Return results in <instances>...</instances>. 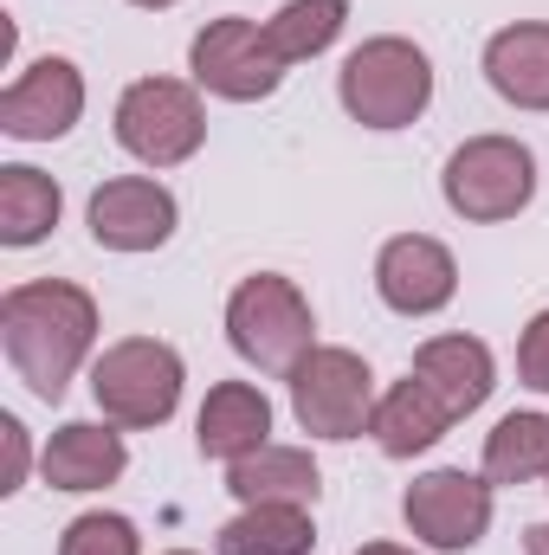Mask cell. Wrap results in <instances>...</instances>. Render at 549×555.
<instances>
[{"label": "cell", "instance_id": "obj_2", "mask_svg": "<svg viewBox=\"0 0 549 555\" xmlns=\"http://www.w3.org/2000/svg\"><path fill=\"white\" fill-rule=\"evenodd\" d=\"M336 104H343L349 124L382 130V137L420 124L426 104H433V59H426V46H413L408 33L362 39L343 59V72H336Z\"/></svg>", "mask_w": 549, "mask_h": 555}, {"label": "cell", "instance_id": "obj_15", "mask_svg": "<svg viewBox=\"0 0 549 555\" xmlns=\"http://www.w3.org/2000/svg\"><path fill=\"white\" fill-rule=\"evenodd\" d=\"M478 72H485V85L511 111L549 117V20H511V26H498L485 39V52H478Z\"/></svg>", "mask_w": 549, "mask_h": 555}, {"label": "cell", "instance_id": "obj_22", "mask_svg": "<svg viewBox=\"0 0 549 555\" xmlns=\"http://www.w3.org/2000/svg\"><path fill=\"white\" fill-rule=\"evenodd\" d=\"M349 13H356L349 0H284L266 20V39H272V52L284 65H310V59H323L343 39Z\"/></svg>", "mask_w": 549, "mask_h": 555}, {"label": "cell", "instance_id": "obj_5", "mask_svg": "<svg viewBox=\"0 0 549 555\" xmlns=\"http://www.w3.org/2000/svg\"><path fill=\"white\" fill-rule=\"evenodd\" d=\"M439 201L446 214H459L465 227H498V220H518L531 201H537V155L531 142L518 137H465L446 168H439Z\"/></svg>", "mask_w": 549, "mask_h": 555}, {"label": "cell", "instance_id": "obj_23", "mask_svg": "<svg viewBox=\"0 0 549 555\" xmlns=\"http://www.w3.org/2000/svg\"><path fill=\"white\" fill-rule=\"evenodd\" d=\"M59 555H142V530L124 511H85L65 524Z\"/></svg>", "mask_w": 549, "mask_h": 555}, {"label": "cell", "instance_id": "obj_29", "mask_svg": "<svg viewBox=\"0 0 549 555\" xmlns=\"http://www.w3.org/2000/svg\"><path fill=\"white\" fill-rule=\"evenodd\" d=\"M162 555H194V550H162Z\"/></svg>", "mask_w": 549, "mask_h": 555}, {"label": "cell", "instance_id": "obj_24", "mask_svg": "<svg viewBox=\"0 0 549 555\" xmlns=\"http://www.w3.org/2000/svg\"><path fill=\"white\" fill-rule=\"evenodd\" d=\"M518 382L531 395H549V304L518 330Z\"/></svg>", "mask_w": 549, "mask_h": 555}, {"label": "cell", "instance_id": "obj_27", "mask_svg": "<svg viewBox=\"0 0 549 555\" xmlns=\"http://www.w3.org/2000/svg\"><path fill=\"white\" fill-rule=\"evenodd\" d=\"M356 555H420V550H408V543H362Z\"/></svg>", "mask_w": 549, "mask_h": 555}, {"label": "cell", "instance_id": "obj_9", "mask_svg": "<svg viewBox=\"0 0 549 555\" xmlns=\"http://www.w3.org/2000/svg\"><path fill=\"white\" fill-rule=\"evenodd\" d=\"M284 59L266 39V20H246V13H220L207 20L194 39H188V78L220 98V104H266L278 85H284Z\"/></svg>", "mask_w": 549, "mask_h": 555}, {"label": "cell", "instance_id": "obj_30", "mask_svg": "<svg viewBox=\"0 0 549 555\" xmlns=\"http://www.w3.org/2000/svg\"><path fill=\"white\" fill-rule=\"evenodd\" d=\"M544 491H549V478H544Z\"/></svg>", "mask_w": 549, "mask_h": 555}, {"label": "cell", "instance_id": "obj_16", "mask_svg": "<svg viewBox=\"0 0 549 555\" xmlns=\"http://www.w3.org/2000/svg\"><path fill=\"white\" fill-rule=\"evenodd\" d=\"M194 446L214 465H240L259 446H272V401L259 382H214L201 414H194Z\"/></svg>", "mask_w": 549, "mask_h": 555}, {"label": "cell", "instance_id": "obj_20", "mask_svg": "<svg viewBox=\"0 0 549 555\" xmlns=\"http://www.w3.org/2000/svg\"><path fill=\"white\" fill-rule=\"evenodd\" d=\"M220 555H310L317 550V517L310 504H240V517L220 524Z\"/></svg>", "mask_w": 549, "mask_h": 555}, {"label": "cell", "instance_id": "obj_28", "mask_svg": "<svg viewBox=\"0 0 549 555\" xmlns=\"http://www.w3.org/2000/svg\"><path fill=\"white\" fill-rule=\"evenodd\" d=\"M130 7H142V13H168V7H181V0H130Z\"/></svg>", "mask_w": 549, "mask_h": 555}, {"label": "cell", "instance_id": "obj_11", "mask_svg": "<svg viewBox=\"0 0 549 555\" xmlns=\"http://www.w3.org/2000/svg\"><path fill=\"white\" fill-rule=\"evenodd\" d=\"M85 72L65 52H46L33 65H20L0 91V130L13 142H65L85 124Z\"/></svg>", "mask_w": 549, "mask_h": 555}, {"label": "cell", "instance_id": "obj_10", "mask_svg": "<svg viewBox=\"0 0 549 555\" xmlns=\"http://www.w3.org/2000/svg\"><path fill=\"white\" fill-rule=\"evenodd\" d=\"M85 227H91V240H98L104 253H124V259L162 253V246L175 240V227H181V201H175V188L155 181V175H111L104 188H91Z\"/></svg>", "mask_w": 549, "mask_h": 555}, {"label": "cell", "instance_id": "obj_19", "mask_svg": "<svg viewBox=\"0 0 549 555\" xmlns=\"http://www.w3.org/2000/svg\"><path fill=\"white\" fill-rule=\"evenodd\" d=\"M59 220H65V188L33 162H7L0 168V246L26 253V246L52 240Z\"/></svg>", "mask_w": 549, "mask_h": 555}, {"label": "cell", "instance_id": "obj_14", "mask_svg": "<svg viewBox=\"0 0 549 555\" xmlns=\"http://www.w3.org/2000/svg\"><path fill=\"white\" fill-rule=\"evenodd\" d=\"M408 375H420L446 408L459 420H472L491 395H498V356H491V343L485 336H465V330H452V336H426L420 349H413Z\"/></svg>", "mask_w": 549, "mask_h": 555}, {"label": "cell", "instance_id": "obj_18", "mask_svg": "<svg viewBox=\"0 0 549 555\" xmlns=\"http://www.w3.org/2000/svg\"><path fill=\"white\" fill-rule=\"evenodd\" d=\"M227 491L240 498V504H310L317 511V498H323V472H317V459H310V446H259L253 459H240V465H227Z\"/></svg>", "mask_w": 549, "mask_h": 555}, {"label": "cell", "instance_id": "obj_26", "mask_svg": "<svg viewBox=\"0 0 549 555\" xmlns=\"http://www.w3.org/2000/svg\"><path fill=\"white\" fill-rule=\"evenodd\" d=\"M524 555H549V517H544V524H531V530H524Z\"/></svg>", "mask_w": 549, "mask_h": 555}, {"label": "cell", "instance_id": "obj_4", "mask_svg": "<svg viewBox=\"0 0 549 555\" xmlns=\"http://www.w3.org/2000/svg\"><path fill=\"white\" fill-rule=\"evenodd\" d=\"M227 343L246 369L259 375H291L317 349V310L284 272H253L227 297Z\"/></svg>", "mask_w": 549, "mask_h": 555}, {"label": "cell", "instance_id": "obj_17", "mask_svg": "<svg viewBox=\"0 0 549 555\" xmlns=\"http://www.w3.org/2000/svg\"><path fill=\"white\" fill-rule=\"evenodd\" d=\"M452 426H459V414H452L420 375H408V382L382 388L375 420H369V439L382 446V459H420V452H433Z\"/></svg>", "mask_w": 549, "mask_h": 555}, {"label": "cell", "instance_id": "obj_12", "mask_svg": "<svg viewBox=\"0 0 549 555\" xmlns=\"http://www.w3.org/2000/svg\"><path fill=\"white\" fill-rule=\"evenodd\" d=\"M375 297L395 317H439L459 297V259L433 233H395L375 253Z\"/></svg>", "mask_w": 549, "mask_h": 555}, {"label": "cell", "instance_id": "obj_3", "mask_svg": "<svg viewBox=\"0 0 549 555\" xmlns=\"http://www.w3.org/2000/svg\"><path fill=\"white\" fill-rule=\"evenodd\" d=\"M181 388H188V362L162 336H117L91 362V401H98V414L111 420V426H124V433L168 426L175 408H181Z\"/></svg>", "mask_w": 549, "mask_h": 555}, {"label": "cell", "instance_id": "obj_21", "mask_svg": "<svg viewBox=\"0 0 549 555\" xmlns=\"http://www.w3.org/2000/svg\"><path fill=\"white\" fill-rule=\"evenodd\" d=\"M478 472H485L498 491L549 478V414L544 408H518V414L498 420V426L485 433V459H478Z\"/></svg>", "mask_w": 549, "mask_h": 555}, {"label": "cell", "instance_id": "obj_7", "mask_svg": "<svg viewBox=\"0 0 549 555\" xmlns=\"http://www.w3.org/2000/svg\"><path fill=\"white\" fill-rule=\"evenodd\" d=\"M284 388H291L297 426H304L310 439H330V446L362 439L369 420H375V401H382L375 369H369L356 349H343V343H317V349L284 375Z\"/></svg>", "mask_w": 549, "mask_h": 555}, {"label": "cell", "instance_id": "obj_8", "mask_svg": "<svg viewBox=\"0 0 549 555\" xmlns=\"http://www.w3.org/2000/svg\"><path fill=\"white\" fill-rule=\"evenodd\" d=\"M491 517H498V485L485 472H465V465H433L401 491V524L433 555L478 550L491 537Z\"/></svg>", "mask_w": 549, "mask_h": 555}, {"label": "cell", "instance_id": "obj_25", "mask_svg": "<svg viewBox=\"0 0 549 555\" xmlns=\"http://www.w3.org/2000/svg\"><path fill=\"white\" fill-rule=\"evenodd\" d=\"M0 446H7L0 498H13V491H26V472H33V439H26V426H20V414H0Z\"/></svg>", "mask_w": 549, "mask_h": 555}, {"label": "cell", "instance_id": "obj_1", "mask_svg": "<svg viewBox=\"0 0 549 555\" xmlns=\"http://www.w3.org/2000/svg\"><path fill=\"white\" fill-rule=\"evenodd\" d=\"M98 297L72 278H26L0 297V349L39 401H65V388L98 362Z\"/></svg>", "mask_w": 549, "mask_h": 555}, {"label": "cell", "instance_id": "obj_13", "mask_svg": "<svg viewBox=\"0 0 549 555\" xmlns=\"http://www.w3.org/2000/svg\"><path fill=\"white\" fill-rule=\"evenodd\" d=\"M124 472H130V446H124V426H111V420H65L39 446V478L65 498L111 491Z\"/></svg>", "mask_w": 549, "mask_h": 555}, {"label": "cell", "instance_id": "obj_6", "mask_svg": "<svg viewBox=\"0 0 549 555\" xmlns=\"http://www.w3.org/2000/svg\"><path fill=\"white\" fill-rule=\"evenodd\" d=\"M111 137H117V149H124L130 162H142L149 175L194 162L201 142H207L201 85H194V78H137V85H124V98H117V111H111Z\"/></svg>", "mask_w": 549, "mask_h": 555}]
</instances>
